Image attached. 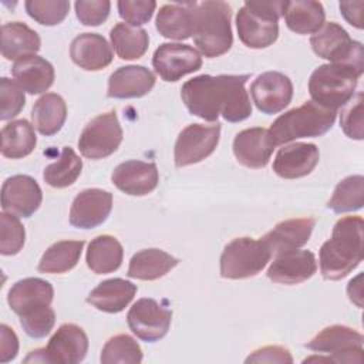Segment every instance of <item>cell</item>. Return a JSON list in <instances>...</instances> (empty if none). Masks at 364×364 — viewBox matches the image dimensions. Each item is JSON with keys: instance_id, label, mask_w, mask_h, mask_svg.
Wrapping results in <instances>:
<instances>
[{"instance_id": "1", "label": "cell", "mask_w": 364, "mask_h": 364, "mask_svg": "<svg viewBox=\"0 0 364 364\" xmlns=\"http://www.w3.org/2000/svg\"><path fill=\"white\" fill-rule=\"evenodd\" d=\"M249 74L208 75L188 80L181 88V98L192 115L218 122L222 115L228 122H240L250 117L252 104L245 88Z\"/></svg>"}, {"instance_id": "2", "label": "cell", "mask_w": 364, "mask_h": 364, "mask_svg": "<svg viewBox=\"0 0 364 364\" xmlns=\"http://www.w3.org/2000/svg\"><path fill=\"white\" fill-rule=\"evenodd\" d=\"M361 216H344L333 228L331 237L320 249V272L326 280H340L363 260Z\"/></svg>"}, {"instance_id": "3", "label": "cell", "mask_w": 364, "mask_h": 364, "mask_svg": "<svg viewBox=\"0 0 364 364\" xmlns=\"http://www.w3.org/2000/svg\"><path fill=\"white\" fill-rule=\"evenodd\" d=\"M193 13V41L199 51L215 58L228 53L233 44L230 26L232 9L220 0L192 1Z\"/></svg>"}, {"instance_id": "4", "label": "cell", "mask_w": 364, "mask_h": 364, "mask_svg": "<svg viewBox=\"0 0 364 364\" xmlns=\"http://www.w3.org/2000/svg\"><path fill=\"white\" fill-rule=\"evenodd\" d=\"M336 117L337 111L307 101L276 118L269 132L276 146L299 138H316L331 129Z\"/></svg>"}, {"instance_id": "5", "label": "cell", "mask_w": 364, "mask_h": 364, "mask_svg": "<svg viewBox=\"0 0 364 364\" xmlns=\"http://www.w3.org/2000/svg\"><path fill=\"white\" fill-rule=\"evenodd\" d=\"M361 71L346 64H323L310 75L309 94L313 102L337 111L354 97Z\"/></svg>"}, {"instance_id": "6", "label": "cell", "mask_w": 364, "mask_h": 364, "mask_svg": "<svg viewBox=\"0 0 364 364\" xmlns=\"http://www.w3.org/2000/svg\"><path fill=\"white\" fill-rule=\"evenodd\" d=\"M284 1H246L236 16L240 41L249 48H266L279 37V18L283 16Z\"/></svg>"}, {"instance_id": "7", "label": "cell", "mask_w": 364, "mask_h": 364, "mask_svg": "<svg viewBox=\"0 0 364 364\" xmlns=\"http://www.w3.org/2000/svg\"><path fill=\"white\" fill-rule=\"evenodd\" d=\"M272 252L266 243L253 237H236L229 242L220 256V276L225 279H247L260 273Z\"/></svg>"}, {"instance_id": "8", "label": "cell", "mask_w": 364, "mask_h": 364, "mask_svg": "<svg viewBox=\"0 0 364 364\" xmlns=\"http://www.w3.org/2000/svg\"><path fill=\"white\" fill-rule=\"evenodd\" d=\"M310 44L313 51L324 60L334 64L351 65L355 70H364V53L363 44L353 40L348 33L337 23H324L318 31H316Z\"/></svg>"}, {"instance_id": "9", "label": "cell", "mask_w": 364, "mask_h": 364, "mask_svg": "<svg viewBox=\"0 0 364 364\" xmlns=\"http://www.w3.org/2000/svg\"><path fill=\"white\" fill-rule=\"evenodd\" d=\"M122 128L115 111L92 118L78 138V149L88 159H102L114 154L122 142Z\"/></svg>"}, {"instance_id": "10", "label": "cell", "mask_w": 364, "mask_h": 364, "mask_svg": "<svg viewBox=\"0 0 364 364\" xmlns=\"http://www.w3.org/2000/svg\"><path fill=\"white\" fill-rule=\"evenodd\" d=\"M364 337L357 330L334 324L316 334L306 347L311 351L328 354L331 363H363Z\"/></svg>"}, {"instance_id": "11", "label": "cell", "mask_w": 364, "mask_h": 364, "mask_svg": "<svg viewBox=\"0 0 364 364\" xmlns=\"http://www.w3.org/2000/svg\"><path fill=\"white\" fill-rule=\"evenodd\" d=\"M220 124H191L183 128L175 142L173 161L178 168L198 164L208 158L218 146Z\"/></svg>"}, {"instance_id": "12", "label": "cell", "mask_w": 364, "mask_h": 364, "mask_svg": "<svg viewBox=\"0 0 364 364\" xmlns=\"http://www.w3.org/2000/svg\"><path fill=\"white\" fill-rule=\"evenodd\" d=\"M171 321L172 311L149 297L136 300L127 314L129 330L146 343H155L165 337Z\"/></svg>"}, {"instance_id": "13", "label": "cell", "mask_w": 364, "mask_h": 364, "mask_svg": "<svg viewBox=\"0 0 364 364\" xmlns=\"http://www.w3.org/2000/svg\"><path fill=\"white\" fill-rule=\"evenodd\" d=\"M152 65L164 81L175 82L183 75L198 71L202 67V57L189 44L164 43L155 50Z\"/></svg>"}, {"instance_id": "14", "label": "cell", "mask_w": 364, "mask_h": 364, "mask_svg": "<svg viewBox=\"0 0 364 364\" xmlns=\"http://www.w3.org/2000/svg\"><path fill=\"white\" fill-rule=\"evenodd\" d=\"M88 351V337L85 331L73 323L61 324L51 336L46 348H41V357L37 361L54 364L81 363Z\"/></svg>"}, {"instance_id": "15", "label": "cell", "mask_w": 364, "mask_h": 364, "mask_svg": "<svg viewBox=\"0 0 364 364\" xmlns=\"http://www.w3.org/2000/svg\"><path fill=\"white\" fill-rule=\"evenodd\" d=\"M250 95L259 111L273 115L290 104L293 98V82L283 73L266 71L253 80Z\"/></svg>"}, {"instance_id": "16", "label": "cell", "mask_w": 364, "mask_h": 364, "mask_svg": "<svg viewBox=\"0 0 364 364\" xmlns=\"http://www.w3.org/2000/svg\"><path fill=\"white\" fill-rule=\"evenodd\" d=\"M40 185L28 175H13L3 182L1 208L18 218H30L41 205Z\"/></svg>"}, {"instance_id": "17", "label": "cell", "mask_w": 364, "mask_h": 364, "mask_svg": "<svg viewBox=\"0 0 364 364\" xmlns=\"http://www.w3.org/2000/svg\"><path fill=\"white\" fill-rule=\"evenodd\" d=\"M112 210V193L98 188L81 191L70 208V223L78 229H92L102 225Z\"/></svg>"}, {"instance_id": "18", "label": "cell", "mask_w": 364, "mask_h": 364, "mask_svg": "<svg viewBox=\"0 0 364 364\" xmlns=\"http://www.w3.org/2000/svg\"><path fill=\"white\" fill-rule=\"evenodd\" d=\"M276 148V144L266 128H246L233 139V154L239 164L252 169L264 168Z\"/></svg>"}, {"instance_id": "19", "label": "cell", "mask_w": 364, "mask_h": 364, "mask_svg": "<svg viewBox=\"0 0 364 364\" xmlns=\"http://www.w3.org/2000/svg\"><path fill=\"white\" fill-rule=\"evenodd\" d=\"M111 181L127 195L144 196L158 186L159 173L154 162L131 159L119 164L112 171Z\"/></svg>"}, {"instance_id": "20", "label": "cell", "mask_w": 364, "mask_h": 364, "mask_svg": "<svg viewBox=\"0 0 364 364\" xmlns=\"http://www.w3.org/2000/svg\"><path fill=\"white\" fill-rule=\"evenodd\" d=\"M317 270L316 256L310 250H289L276 255L267 269V277L280 284H299Z\"/></svg>"}, {"instance_id": "21", "label": "cell", "mask_w": 364, "mask_h": 364, "mask_svg": "<svg viewBox=\"0 0 364 364\" xmlns=\"http://www.w3.org/2000/svg\"><path fill=\"white\" fill-rule=\"evenodd\" d=\"M318 159L320 152L314 144L294 142L279 149L273 161V171L280 178L297 179L311 173Z\"/></svg>"}, {"instance_id": "22", "label": "cell", "mask_w": 364, "mask_h": 364, "mask_svg": "<svg viewBox=\"0 0 364 364\" xmlns=\"http://www.w3.org/2000/svg\"><path fill=\"white\" fill-rule=\"evenodd\" d=\"M53 299L54 289L51 283L40 277H27L16 282L7 294V303L18 317L50 306Z\"/></svg>"}, {"instance_id": "23", "label": "cell", "mask_w": 364, "mask_h": 364, "mask_svg": "<svg viewBox=\"0 0 364 364\" xmlns=\"http://www.w3.org/2000/svg\"><path fill=\"white\" fill-rule=\"evenodd\" d=\"M155 85V75L144 65H125L117 68L108 80L107 95L127 100L146 95Z\"/></svg>"}, {"instance_id": "24", "label": "cell", "mask_w": 364, "mask_h": 364, "mask_svg": "<svg viewBox=\"0 0 364 364\" xmlns=\"http://www.w3.org/2000/svg\"><path fill=\"white\" fill-rule=\"evenodd\" d=\"M70 57L80 68L98 71L112 63L114 54L111 46L101 34L82 33L71 41Z\"/></svg>"}, {"instance_id": "25", "label": "cell", "mask_w": 364, "mask_h": 364, "mask_svg": "<svg viewBox=\"0 0 364 364\" xmlns=\"http://www.w3.org/2000/svg\"><path fill=\"white\" fill-rule=\"evenodd\" d=\"M313 218H293L277 223L262 240L270 249L272 256L299 249L307 243L314 229Z\"/></svg>"}, {"instance_id": "26", "label": "cell", "mask_w": 364, "mask_h": 364, "mask_svg": "<svg viewBox=\"0 0 364 364\" xmlns=\"http://www.w3.org/2000/svg\"><path fill=\"white\" fill-rule=\"evenodd\" d=\"M11 74L14 81L28 94L46 92L54 82V67L46 58L31 54L14 61Z\"/></svg>"}, {"instance_id": "27", "label": "cell", "mask_w": 364, "mask_h": 364, "mask_svg": "<svg viewBox=\"0 0 364 364\" xmlns=\"http://www.w3.org/2000/svg\"><path fill=\"white\" fill-rule=\"evenodd\" d=\"M136 290V286L129 280L108 279L91 290L87 303L104 313H119L132 301Z\"/></svg>"}, {"instance_id": "28", "label": "cell", "mask_w": 364, "mask_h": 364, "mask_svg": "<svg viewBox=\"0 0 364 364\" xmlns=\"http://www.w3.org/2000/svg\"><path fill=\"white\" fill-rule=\"evenodd\" d=\"M283 17L289 30L296 34H314L326 20L324 7L318 1L294 0L284 1Z\"/></svg>"}, {"instance_id": "29", "label": "cell", "mask_w": 364, "mask_h": 364, "mask_svg": "<svg viewBox=\"0 0 364 364\" xmlns=\"http://www.w3.org/2000/svg\"><path fill=\"white\" fill-rule=\"evenodd\" d=\"M41 47L37 31L21 21H11L1 26V54L6 60H18L36 54Z\"/></svg>"}, {"instance_id": "30", "label": "cell", "mask_w": 364, "mask_h": 364, "mask_svg": "<svg viewBox=\"0 0 364 364\" xmlns=\"http://www.w3.org/2000/svg\"><path fill=\"white\" fill-rule=\"evenodd\" d=\"M67 119V104L64 98L54 92L40 97L31 109L33 127L46 136L57 134Z\"/></svg>"}, {"instance_id": "31", "label": "cell", "mask_w": 364, "mask_h": 364, "mask_svg": "<svg viewBox=\"0 0 364 364\" xmlns=\"http://www.w3.org/2000/svg\"><path fill=\"white\" fill-rule=\"evenodd\" d=\"M124 259L122 245L111 235H100L88 245L85 262L97 274H108L119 269Z\"/></svg>"}, {"instance_id": "32", "label": "cell", "mask_w": 364, "mask_h": 364, "mask_svg": "<svg viewBox=\"0 0 364 364\" xmlns=\"http://www.w3.org/2000/svg\"><path fill=\"white\" fill-rule=\"evenodd\" d=\"M156 30L171 40H186L193 33V13L191 3L164 4L156 14Z\"/></svg>"}, {"instance_id": "33", "label": "cell", "mask_w": 364, "mask_h": 364, "mask_svg": "<svg viewBox=\"0 0 364 364\" xmlns=\"http://www.w3.org/2000/svg\"><path fill=\"white\" fill-rule=\"evenodd\" d=\"M178 263L176 257L161 249H144L131 257L127 274L138 280H156L171 272Z\"/></svg>"}, {"instance_id": "34", "label": "cell", "mask_w": 364, "mask_h": 364, "mask_svg": "<svg viewBox=\"0 0 364 364\" xmlns=\"http://www.w3.org/2000/svg\"><path fill=\"white\" fill-rule=\"evenodd\" d=\"M37 144L34 127L27 119H16L1 128V155L20 159L30 155Z\"/></svg>"}, {"instance_id": "35", "label": "cell", "mask_w": 364, "mask_h": 364, "mask_svg": "<svg viewBox=\"0 0 364 364\" xmlns=\"http://www.w3.org/2000/svg\"><path fill=\"white\" fill-rule=\"evenodd\" d=\"M82 247V240H60L51 245L40 259L38 272L55 274L71 270L77 266Z\"/></svg>"}, {"instance_id": "36", "label": "cell", "mask_w": 364, "mask_h": 364, "mask_svg": "<svg viewBox=\"0 0 364 364\" xmlns=\"http://www.w3.org/2000/svg\"><path fill=\"white\" fill-rule=\"evenodd\" d=\"M111 46L122 60L141 58L149 46V36L144 28L127 23L115 24L109 31Z\"/></svg>"}, {"instance_id": "37", "label": "cell", "mask_w": 364, "mask_h": 364, "mask_svg": "<svg viewBox=\"0 0 364 364\" xmlns=\"http://www.w3.org/2000/svg\"><path fill=\"white\" fill-rule=\"evenodd\" d=\"M82 171V161L81 158L74 152L73 148L64 146L61 149L60 158L46 166L43 172V178L47 185L51 188H67L73 185Z\"/></svg>"}, {"instance_id": "38", "label": "cell", "mask_w": 364, "mask_h": 364, "mask_svg": "<svg viewBox=\"0 0 364 364\" xmlns=\"http://www.w3.org/2000/svg\"><path fill=\"white\" fill-rule=\"evenodd\" d=\"M364 205V178L351 175L340 181L327 202V208L336 213L354 212Z\"/></svg>"}, {"instance_id": "39", "label": "cell", "mask_w": 364, "mask_h": 364, "mask_svg": "<svg viewBox=\"0 0 364 364\" xmlns=\"http://www.w3.org/2000/svg\"><path fill=\"white\" fill-rule=\"evenodd\" d=\"M100 361L102 364H138L142 361V350L131 336L117 334L102 347Z\"/></svg>"}, {"instance_id": "40", "label": "cell", "mask_w": 364, "mask_h": 364, "mask_svg": "<svg viewBox=\"0 0 364 364\" xmlns=\"http://www.w3.org/2000/svg\"><path fill=\"white\" fill-rule=\"evenodd\" d=\"M27 14L43 26H57L68 14L67 0H27L24 3Z\"/></svg>"}, {"instance_id": "41", "label": "cell", "mask_w": 364, "mask_h": 364, "mask_svg": "<svg viewBox=\"0 0 364 364\" xmlns=\"http://www.w3.org/2000/svg\"><path fill=\"white\" fill-rule=\"evenodd\" d=\"M26 240V230L18 216L3 212L0 215V253L4 256L17 255Z\"/></svg>"}, {"instance_id": "42", "label": "cell", "mask_w": 364, "mask_h": 364, "mask_svg": "<svg viewBox=\"0 0 364 364\" xmlns=\"http://www.w3.org/2000/svg\"><path fill=\"white\" fill-rule=\"evenodd\" d=\"M26 104L24 90L7 77L0 80V119L7 121L20 114Z\"/></svg>"}, {"instance_id": "43", "label": "cell", "mask_w": 364, "mask_h": 364, "mask_svg": "<svg viewBox=\"0 0 364 364\" xmlns=\"http://www.w3.org/2000/svg\"><path fill=\"white\" fill-rule=\"evenodd\" d=\"M24 333L31 338H43L53 330L55 324V313L50 306L41 307L20 317Z\"/></svg>"}, {"instance_id": "44", "label": "cell", "mask_w": 364, "mask_h": 364, "mask_svg": "<svg viewBox=\"0 0 364 364\" xmlns=\"http://www.w3.org/2000/svg\"><path fill=\"white\" fill-rule=\"evenodd\" d=\"M117 7L121 18L127 24L138 27L152 18L156 3L154 0H119Z\"/></svg>"}, {"instance_id": "45", "label": "cell", "mask_w": 364, "mask_h": 364, "mask_svg": "<svg viewBox=\"0 0 364 364\" xmlns=\"http://www.w3.org/2000/svg\"><path fill=\"white\" fill-rule=\"evenodd\" d=\"M74 7L81 24L100 26L108 18L111 3L108 0H78Z\"/></svg>"}, {"instance_id": "46", "label": "cell", "mask_w": 364, "mask_h": 364, "mask_svg": "<svg viewBox=\"0 0 364 364\" xmlns=\"http://www.w3.org/2000/svg\"><path fill=\"white\" fill-rule=\"evenodd\" d=\"M353 102L341 112L340 125L348 138L363 139V92L351 98Z\"/></svg>"}, {"instance_id": "47", "label": "cell", "mask_w": 364, "mask_h": 364, "mask_svg": "<svg viewBox=\"0 0 364 364\" xmlns=\"http://www.w3.org/2000/svg\"><path fill=\"white\" fill-rule=\"evenodd\" d=\"M246 363H279V364H291L293 357L290 351L280 346H267L253 351Z\"/></svg>"}, {"instance_id": "48", "label": "cell", "mask_w": 364, "mask_h": 364, "mask_svg": "<svg viewBox=\"0 0 364 364\" xmlns=\"http://www.w3.org/2000/svg\"><path fill=\"white\" fill-rule=\"evenodd\" d=\"M18 353V338L7 324L0 326V361L9 363Z\"/></svg>"}, {"instance_id": "49", "label": "cell", "mask_w": 364, "mask_h": 364, "mask_svg": "<svg viewBox=\"0 0 364 364\" xmlns=\"http://www.w3.org/2000/svg\"><path fill=\"white\" fill-rule=\"evenodd\" d=\"M363 9L364 1H340V13L355 28H363Z\"/></svg>"}, {"instance_id": "50", "label": "cell", "mask_w": 364, "mask_h": 364, "mask_svg": "<svg viewBox=\"0 0 364 364\" xmlns=\"http://www.w3.org/2000/svg\"><path fill=\"white\" fill-rule=\"evenodd\" d=\"M347 293H348V297L350 300L357 304L358 307L363 306V286H361V274H358L355 279L350 280L348 286H347Z\"/></svg>"}]
</instances>
